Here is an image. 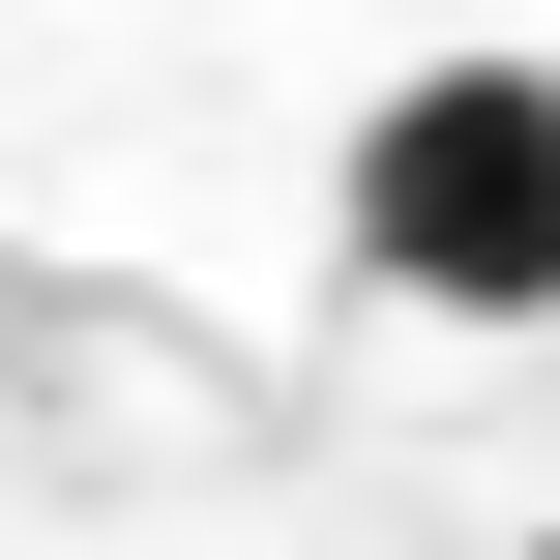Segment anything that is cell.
<instances>
[{
  "label": "cell",
  "instance_id": "1",
  "mask_svg": "<svg viewBox=\"0 0 560 560\" xmlns=\"http://www.w3.org/2000/svg\"><path fill=\"white\" fill-rule=\"evenodd\" d=\"M354 266L443 325H532L560 295V59H413L354 118Z\"/></svg>",
  "mask_w": 560,
  "mask_h": 560
},
{
  "label": "cell",
  "instance_id": "2",
  "mask_svg": "<svg viewBox=\"0 0 560 560\" xmlns=\"http://www.w3.org/2000/svg\"><path fill=\"white\" fill-rule=\"evenodd\" d=\"M532 560H560V532H532Z\"/></svg>",
  "mask_w": 560,
  "mask_h": 560
}]
</instances>
